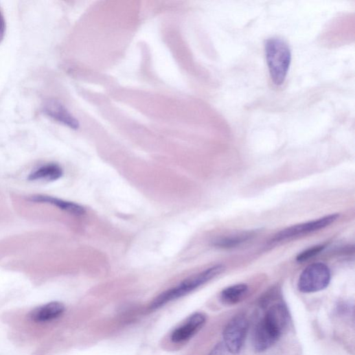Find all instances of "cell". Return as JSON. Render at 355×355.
<instances>
[{
	"instance_id": "5b68a950",
	"label": "cell",
	"mask_w": 355,
	"mask_h": 355,
	"mask_svg": "<svg viewBox=\"0 0 355 355\" xmlns=\"http://www.w3.org/2000/svg\"><path fill=\"white\" fill-rule=\"evenodd\" d=\"M249 329V322L243 316L233 319L226 326L224 339L226 348L232 354L241 350Z\"/></svg>"
},
{
	"instance_id": "4fadbf2b",
	"label": "cell",
	"mask_w": 355,
	"mask_h": 355,
	"mask_svg": "<svg viewBox=\"0 0 355 355\" xmlns=\"http://www.w3.org/2000/svg\"><path fill=\"white\" fill-rule=\"evenodd\" d=\"M247 293L248 286L244 284H238L224 290L221 293L220 299L226 305H235L242 301Z\"/></svg>"
},
{
	"instance_id": "52a82bcc",
	"label": "cell",
	"mask_w": 355,
	"mask_h": 355,
	"mask_svg": "<svg viewBox=\"0 0 355 355\" xmlns=\"http://www.w3.org/2000/svg\"><path fill=\"white\" fill-rule=\"evenodd\" d=\"M206 317L201 313L190 316L181 325L175 329L171 335L174 343H179L191 339L204 325Z\"/></svg>"
},
{
	"instance_id": "3957f363",
	"label": "cell",
	"mask_w": 355,
	"mask_h": 355,
	"mask_svg": "<svg viewBox=\"0 0 355 355\" xmlns=\"http://www.w3.org/2000/svg\"><path fill=\"white\" fill-rule=\"evenodd\" d=\"M331 279L327 265L318 262L309 265L302 272L298 282V288L303 293H314L325 289Z\"/></svg>"
},
{
	"instance_id": "2e32d148",
	"label": "cell",
	"mask_w": 355,
	"mask_h": 355,
	"mask_svg": "<svg viewBox=\"0 0 355 355\" xmlns=\"http://www.w3.org/2000/svg\"><path fill=\"white\" fill-rule=\"evenodd\" d=\"M226 347L225 343H219L210 352L209 355H225Z\"/></svg>"
},
{
	"instance_id": "277c9868",
	"label": "cell",
	"mask_w": 355,
	"mask_h": 355,
	"mask_svg": "<svg viewBox=\"0 0 355 355\" xmlns=\"http://www.w3.org/2000/svg\"><path fill=\"white\" fill-rule=\"evenodd\" d=\"M339 218V215L334 214L325 216L317 220L291 227L276 234L273 238L272 242H280L310 233L318 231L330 226L336 222Z\"/></svg>"
},
{
	"instance_id": "9a60e30c",
	"label": "cell",
	"mask_w": 355,
	"mask_h": 355,
	"mask_svg": "<svg viewBox=\"0 0 355 355\" xmlns=\"http://www.w3.org/2000/svg\"><path fill=\"white\" fill-rule=\"evenodd\" d=\"M325 248L324 245H317L301 252L297 257L299 262H304L314 257Z\"/></svg>"
},
{
	"instance_id": "8fae6325",
	"label": "cell",
	"mask_w": 355,
	"mask_h": 355,
	"mask_svg": "<svg viewBox=\"0 0 355 355\" xmlns=\"http://www.w3.org/2000/svg\"><path fill=\"white\" fill-rule=\"evenodd\" d=\"M264 318L282 334L289 324L290 317L288 310L285 306L280 304L271 306Z\"/></svg>"
},
{
	"instance_id": "7a4b0ae2",
	"label": "cell",
	"mask_w": 355,
	"mask_h": 355,
	"mask_svg": "<svg viewBox=\"0 0 355 355\" xmlns=\"http://www.w3.org/2000/svg\"><path fill=\"white\" fill-rule=\"evenodd\" d=\"M225 270V266L216 265L185 279L179 286L167 290L154 299L150 305V309L158 310L174 300L185 297L219 275Z\"/></svg>"
},
{
	"instance_id": "5bb4252c",
	"label": "cell",
	"mask_w": 355,
	"mask_h": 355,
	"mask_svg": "<svg viewBox=\"0 0 355 355\" xmlns=\"http://www.w3.org/2000/svg\"><path fill=\"white\" fill-rule=\"evenodd\" d=\"M255 236L254 232H242L232 236H226L215 242V245L220 248L231 249L236 247Z\"/></svg>"
},
{
	"instance_id": "e0dca14e",
	"label": "cell",
	"mask_w": 355,
	"mask_h": 355,
	"mask_svg": "<svg viewBox=\"0 0 355 355\" xmlns=\"http://www.w3.org/2000/svg\"><path fill=\"white\" fill-rule=\"evenodd\" d=\"M6 23L5 17L1 12H0V42L3 41L5 34Z\"/></svg>"
},
{
	"instance_id": "8992f818",
	"label": "cell",
	"mask_w": 355,
	"mask_h": 355,
	"mask_svg": "<svg viewBox=\"0 0 355 355\" xmlns=\"http://www.w3.org/2000/svg\"><path fill=\"white\" fill-rule=\"evenodd\" d=\"M276 330L264 318L255 327L252 336V343L257 352H263L275 344L281 336Z\"/></svg>"
},
{
	"instance_id": "ba28073f",
	"label": "cell",
	"mask_w": 355,
	"mask_h": 355,
	"mask_svg": "<svg viewBox=\"0 0 355 355\" xmlns=\"http://www.w3.org/2000/svg\"><path fill=\"white\" fill-rule=\"evenodd\" d=\"M27 200L32 203L48 204L65 211L70 215L82 216L86 210L82 205L70 201H67L51 196L35 194L30 196Z\"/></svg>"
},
{
	"instance_id": "30bf717a",
	"label": "cell",
	"mask_w": 355,
	"mask_h": 355,
	"mask_svg": "<svg viewBox=\"0 0 355 355\" xmlns=\"http://www.w3.org/2000/svg\"><path fill=\"white\" fill-rule=\"evenodd\" d=\"M44 111L48 117L71 128L78 129L80 127L79 121L58 102H49Z\"/></svg>"
},
{
	"instance_id": "7c38bea8",
	"label": "cell",
	"mask_w": 355,
	"mask_h": 355,
	"mask_svg": "<svg viewBox=\"0 0 355 355\" xmlns=\"http://www.w3.org/2000/svg\"><path fill=\"white\" fill-rule=\"evenodd\" d=\"M63 175L62 168L56 163H48L32 172L28 176L30 181H55Z\"/></svg>"
},
{
	"instance_id": "9c48e42d",
	"label": "cell",
	"mask_w": 355,
	"mask_h": 355,
	"mask_svg": "<svg viewBox=\"0 0 355 355\" xmlns=\"http://www.w3.org/2000/svg\"><path fill=\"white\" fill-rule=\"evenodd\" d=\"M65 306L54 301L34 309L29 315L30 320L36 323L52 321L60 317L65 312Z\"/></svg>"
},
{
	"instance_id": "6da1fadb",
	"label": "cell",
	"mask_w": 355,
	"mask_h": 355,
	"mask_svg": "<svg viewBox=\"0 0 355 355\" xmlns=\"http://www.w3.org/2000/svg\"><path fill=\"white\" fill-rule=\"evenodd\" d=\"M265 55L271 80L276 86L285 82L292 60V52L288 44L279 38L266 41Z\"/></svg>"
}]
</instances>
